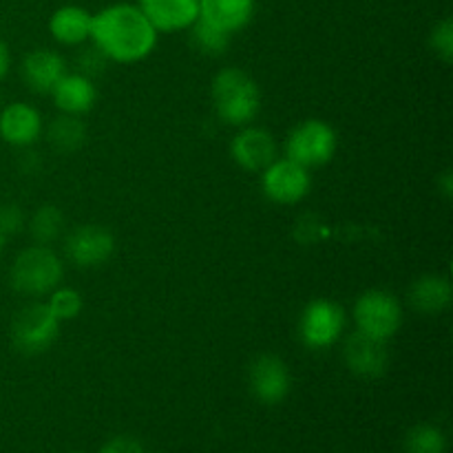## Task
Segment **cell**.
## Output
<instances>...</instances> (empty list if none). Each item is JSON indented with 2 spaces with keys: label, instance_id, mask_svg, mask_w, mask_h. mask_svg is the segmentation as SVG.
<instances>
[{
  "label": "cell",
  "instance_id": "obj_31",
  "mask_svg": "<svg viewBox=\"0 0 453 453\" xmlns=\"http://www.w3.org/2000/svg\"><path fill=\"white\" fill-rule=\"evenodd\" d=\"M0 255H3V237H0Z\"/></svg>",
  "mask_w": 453,
  "mask_h": 453
},
{
  "label": "cell",
  "instance_id": "obj_30",
  "mask_svg": "<svg viewBox=\"0 0 453 453\" xmlns=\"http://www.w3.org/2000/svg\"><path fill=\"white\" fill-rule=\"evenodd\" d=\"M438 186H441V190H442V195H445V197H451V190H453V180H451V173L447 171L445 175L441 177V181H438Z\"/></svg>",
  "mask_w": 453,
  "mask_h": 453
},
{
  "label": "cell",
  "instance_id": "obj_10",
  "mask_svg": "<svg viewBox=\"0 0 453 453\" xmlns=\"http://www.w3.org/2000/svg\"><path fill=\"white\" fill-rule=\"evenodd\" d=\"M65 250L66 257L80 268H96L113 257L115 239L104 226L87 224L69 233Z\"/></svg>",
  "mask_w": 453,
  "mask_h": 453
},
{
  "label": "cell",
  "instance_id": "obj_4",
  "mask_svg": "<svg viewBox=\"0 0 453 453\" xmlns=\"http://www.w3.org/2000/svg\"><path fill=\"white\" fill-rule=\"evenodd\" d=\"M339 146L336 131L323 119H303L286 140V157L305 168H317L330 162Z\"/></svg>",
  "mask_w": 453,
  "mask_h": 453
},
{
  "label": "cell",
  "instance_id": "obj_29",
  "mask_svg": "<svg viewBox=\"0 0 453 453\" xmlns=\"http://www.w3.org/2000/svg\"><path fill=\"white\" fill-rule=\"evenodd\" d=\"M9 65H12V56H9V47L4 44V40L0 38V80L7 75Z\"/></svg>",
  "mask_w": 453,
  "mask_h": 453
},
{
  "label": "cell",
  "instance_id": "obj_17",
  "mask_svg": "<svg viewBox=\"0 0 453 453\" xmlns=\"http://www.w3.org/2000/svg\"><path fill=\"white\" fill-rule=\"evenodd\" d=\"M58 109L66 115H84L96 106L97 88L91 78L80 73H66L51 91Z\"/></svg>",
  "mask_w": 453,
  "mask_h": 453
},
{
  "label": "cell",
  "instance_id": "obj_9",
  "mask_svg": "<svg viewBox=\"0 0 453 453\" xmlns=\"http://www.w3.org/2000/svg\"><path fill=\"white\" fill-rule=\"evenodd\" d=\"M248 388L252 396L264 405H279L290 394V370L274 354H261L248 367Z\"/></svg>",
  "mask_w": 453,
  "mask_h": 453
},
{
  "label": "cell",
  "instance_id": "obj_25",
  "mask_svg": "<svg viewBox=\"0 0 453 453\" xmlns=\"http://www.w3.org/2000/svg\"><path fill=\"white\" fill-rule=\"evenodd\" d=\"M429 47L434 49L438 58L442 62L453 60V20L451 18H445V20L438 22L432 29V35H429Z\"/></svg>",
  "mask_w": 453,
  "mask_h": 453
},
{
  "label": "cell",
  "instance_id": "obj_20",
  "mask_svg": "<svg viewBox=\"0 0 453 453\" xmlns=\"http://www.w3.org/2000/svg\"><path fill=\"white\" fill-rule=\"evenodd\" d=\"M47 137L53 150L62 155H71L82 149L84 142H87V124L80 119V115L62 113L49 124Z\"/></svg>",
  "mask_w": 453,
  "mask_h": 453
},
{
  "label": "cell",
  "instance_id": "obj_15",
  "mask_svg": "<svg viewBox=\"0 0 453 453\" xmlns=\"http://www.w3.org/2000/svg\"><path fill=\"white\" fill-rule=\"evenodd\" d=\"M42 133V118L27 102H12L0 113V137L12 146H31Z\"/></svg>",
  "mask_w": 453,
  "mask_h": 453
},
{
  "label": "cell",
  "instance_id": "obj_7",
  "mask_svg": "<svg viewBox=\"0 0 453 453\" xmlns=\"http://www.w3.org/2000/svg\"><path fill=\"white\" fill-rule=\"evenodd\" d=\"M348 314L336 301L314 299L303 308L299 319V336L305 348L326 349L343 336Z\"/></svg>",
  "mask_w": 453,
  "mask_h": 453
},
{
  "label": "cell",
  "instance_id": "obj_21",
  "mask_svg": "<svg viewBox=\"0 0 453 453\" xmlns=\"http://www.w3.org/2000/svg\"><path fill=\"white\" fill-rule=\"evenodd\" d=\"M31 237L38 246H49V243L58 242L62 237V230H65V215L58 206H40L35 211V215L31 217Z\"/></svg>",
  "mask_w": 453,
  "mask_h": 453
},
{
  "label": "cell",
  "instance_id": "obj_32",
  "mask_svg": "<svg viewBox=\"0 0 453 453\" xmlns=\"http://www.w3.org/2000/svg\"><path fill=\"white\" fill-rule=\"evenodd\" d=\"M73 453H84V451H73Z\"/></svg>",
  "mask_w": 453,
  "mask_h": 453
},
{
  "label": "cell",
  "instance_id": "obj_28",
  "mask_svg": "<svg viewBox=\"0 0 453 453\" xmlns=\"http://www.w3.org/2000/svg\"><path fill=\"white\" fill-rule=\"evenodd\" d=\"M100 453H144V449H142V445L135 441V438L118 436L113 438V441L106 442V445L100 449Z\"/></svg>",
  "mask_w": 453,
  "mask_h": 453
},
{
  "label": "cell",
  "instance_id": "obj_6",
  "mask_svg": "<svg viewBox=\"0 0 453 453\" xmlns=\"http://www.w3.org/2000/svg\"><path fill=\"white\" fill-rule=\"evenodd\" d=\"M60 321L53 317L47 303H31L16 314L12 323V343L25 357L47 352L58 339Z\"/></svg>",
  "mask_w": 453,
  "mask_h": 453
},
{
  "label": "cell",
  "instance_id": "obj_11",
  "mask_svg": "<svg viewBox=\"0 0 453 453\" xmlns=\"http://www.w3.org/2000/svg\"><path fill=\"white\" fill-rule=\"evenodd\" d=\"M345 365L361 379H379L389 367L388 341L372 339L363 332H352L343 343Z\"/></svg>",
  "mask_w": 453,
  "mask_h": 453
},
{
  "label": "cell",
  "instance_id": "obj_24",
  "mask_svg": "<svg viewBox=\"0 0 453 453\" xmlns=\"http://www.w3.org/2000/svg\"><path fill=\"white\" fill-rule=\"evenodd\" d=\"M47 305L53 312V317L62 323L78 317V314L82 312L84 301H82V295H80L78 290H73V288H58V290L51 292Z\"/></svg>",
  "mask_w": 453,
  "mask_h": 453
},
{
  "label": "cell",
  "instance_id": "obj_18",
  "mask_svg": "<svg viewBox=\"0 0 453 453\" xmlns=\"http://www.w3.org/2000/svg\"><path fill=\"white\" fill-rule=\"evenodd\" d=\"M451 281L442 274H425V277L416 279L410 288L411 308L420 314H427V317L445 312L451 305Z\"/></svg>",
  "mask_w": 453,
  "mask_h": 453
},
{
  "label": "cell",
  "instance_id": "obj_2",
  "mask_svg": "<svg viewBox=\"0 0 453 453\" xmlns=\"http://www.w3.org/2000/svg\"><path fill=\"white\" fill-rule=\"evenodd\" d=\"M212 104L221 122L248 127L261 109L259 84L242 69H221L212 80Z\"/></svg>",
  "mask_w": 453,
  "mask_h": 453
},
{
  "label": "cell",
  "instance_id": "obj_1",
  "mask_svg": "<svg viewBox=\"0 0 453 453\" xmlns=\"http://www.w3.org/2000/svg\"><path fill=\"white\" fill-rule=\"evenodd\" d=\"M157 35V29L137 4L118 3L93 13L88 40H93L109 60L131 65L153 53Z\"/></svg>",
  "mask_w": 453,
  "mask_h": 453
},
{
  "label": "cell",
  "instance_id": "obj_8",
  "mask_svg": "<svg viewBox=\"0 0 453 453\" xmlns=\"http://www.w3.org/2000/svg\"><path fill=\"white\" fill-rule=\"evenodd\" d=\"M261 186L270 202L281 203V206H292L299 203L305 195L310 193L312 177L310 168L292 162V159H274L265 171H261Z\"/></svg>",
  "mask_w": 453,
  "mask_h": 453
},
{
  "label": "cell",
  "instance_id": "obj_23",
  "mask_svg": "<svg viewBox=\"0 0 453 453\" xmlns=\"http://www.w3.org/2000/svg\"><path fill=\"white\" fill-rule=\"evenodd\" d=\"M405 451L407 453H445L447 451V436L436 425H416L407 432L405 436Z\"/></svg>",
  "mask_w": 453,
  "mask_h": 453
},
{
  "label": "cell",
  "instance_id": "obj_12",
  "mask_svg": "<svg viewBox=\"0 0 453 453\" xmlns=\"http://www.w3.org/2000/svg\"><path fill=\"white\" fill-rule=\"evenodd\" d=\"M230 155L243 171L261 173L277 159V142L265 128L242 127V131L233 137Z\"/></svg>",
  "mask_w": 453,
  "mask_h": 453
},
{
  "label": "cell",
  "instance_id": "obj_14",
  "mask_svg": "<svg viewBox=\"0 0 453 453\" xmlns=\"http://www.w3.org/2000/svg\"><path fill=\"white\" fill-rule=\"evenodd\" d=\"M66 71V62L60 53L51 51V49H35V51L27 53L22 60L20 75L25 80L27 87L40 96H51L56 84L60 82Z\"/></svg>",
  "mask_w": 453,
  "mask_h": 453
},
{
  "label": "cell",
  "instance_id": "obj_3",
  "mask_svg": "<svg viewBox=\"0 0 453 453\" xmlns=\"http://www.w3.org/2000/svg\"><path fill=\"white\" fill-rule=\"evenodd\" d=\"M62 279V261L49 246H31L16 257L9 281L25 296H42L56 290Z\"/></svg>",
  "mask_w": 453,
  "mask_h": 453
},
{
  "label": "cell",
  "instance_id": "obj_22",
  "mask_svg": "<svg viewBox=\"0 0 453 453\" xmlns=\"http://www.w3.org/2000/svg\"><path fill=\"white\" fill-rule=\"evenodd\" d=\"M188 29H190V42H193V47L197 49L202 56L217 58L221 56V53L228 51L230 34H226V31L208 25V22L202 20V18H197Z\"/></svg>",
  "mask_w": 453,
  "mask_h": 453
},
{
  "label": "cell",
  "instance_id": "obj_27",
  "mask_svg": "<svg viewBox=\"0 0 453 453\" xmlns=\"http://www.w3.org/2000/svg\"><path fill=\"white\" fill-rule=\"evenodd\" d=\"M25 226V215H22L20 206L16 203H4L0 206V237H12L18 234Z\"/></svg>",
  "mask_w": 453,
  "mask_h": 453
},
{
  "label": "cell",
  "instance_id": "obj_19",
  "mask_svg": "<svg viewBox=\"0 0 453 453\" xmlns=\"http://www.w3.org/2000/svg\"><path fill=\"white\" fill-rule=\"evenodd\" d=\"M91 22L93 13H88L87 9L78 7V4H65L53 12L51 20H49V31L56 42L78 47L91 38Z\"/></svg>",
  "mask_w": 453,
  "mask_h": 453
},
{
  "label": "cell",
  "instance_id": "obj_13",
  "mask_svg": "<svg viewBox=\"0 0 453 453\" xmlns=\"http://www.w3.org/2000/svg\"><path fill=\"white\" fill-rule=\"evenodd\" d=\"M137 7L157 34L184 31L199 18V0H137Z\"/></svg>",
  "mask_w": 453,
  "mask_h": 453
},
{
  "label": "cell",
  "instance_id": "obj_26",
  "mask_svg": "<svg viewBox=\"0 0 453 453\" xmlns=\"http://www.w3.org/2000/svg\"><path fill=\"white\" fill-rule=\"evenodd\" d=\"M106 62H109V58H106L104 53L96 47V44H93V47L82 49V51L78 53V58H75L78 73L84 75V78H91V80L106 69Z\"/></svg>",
  "mask_w": 453,
  "mask_h": 453
},
{
  "label": "cell",
  "instance_id": "obj_16",
  "mask_svg": "<svg viewBox=\"0 0 453 453\" xmlns=\"http://www.w3.org/2000/svg\"><path fill=\"white\" fill-rule=\"evenodd\" d=\"M255 7V0H199V18L233 35L248 27Z\"/></svg>",
  "mask_w": 453,
  "mask_h": 453
},
{
  "label": "cell",
  "instance_id": "obj_5",
  "mask_svg": "<svg viewBox=\"0 0 453 453\" xmlns=\"http://www.w3.org/2000/svg\"><path fill=\"white\" fill-rule=\"evenodd\" d=\"M354 323L363 334L389 341L403 326L401 301L388 290H367L354 303Z\"/></svg>",
  "mask_w": 453,
  "mask_h": 453
}]
</instances>
